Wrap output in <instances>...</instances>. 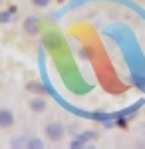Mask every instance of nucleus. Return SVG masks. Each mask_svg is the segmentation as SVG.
<instances>
[{"label": "nucleus", "instance_id": "1", "mask_svg": "<svg viewBox=\"0 0 145 149\" xmlns=\"http://www.w3.org/2000/svg\"><path fill=\"white\" fill-rule=\"evenodd\" d=\"M66 125L62 123V121H48L44 125V137L48 139V141H52V143H60L62 139L66 137Z\"/></svg>", "mask_w": 145, "mask_h": 149}, {"label": "nucleus", "instance_id": "2", "mask_svg": "<svg viewBox=\"0 0 145 149\" xmlns=\"http://www.w3.org/2000/svg\"><path fill=\"white\" fill-rule=\"evenodd\" d=\"M42 20L38 18V16H26L22 20V32L26 36H30V38H36V36L42 34Z\"/></svg>", "mask_w": 145, "mask_h": 149}, {"label": "nucleus", "instance_id": "3", "mask_svg": "<svg viewBox=\"0 0 145 149\" xmlns=\"http://www.w3.org/2000/svg\"><path fill=\"white\" fill-rule=\"evenodd\" d=\"M26 105H28V109H30L32 113H36V115L48 111V100L42 97V95H32V97H28Z\"/></svg>", "mask_w": 145, "mask_h": 149}, {"label": "nucleus", "instance_id": "4", "mask_svg": "<svg viewBox=\"0 0 145 149\" xmlns=\"http://www.w3.org/2000/svg\"><path fill=\"white\" fill-rule=\"evenodd\" d=\"M14 123H16V115H14V111H12L10 107H0V129L6 131V129L14 127Z\"/></svg>", "mask_w": 145, "mask_h": 149}, {"label": "nucleus", "instance_id": "5", "mask_svg": "<svg viewBox=\"0 0 145 149\" xmlns=\"http://www.w3.org/2000/svg\"><path fill=\"white\" fill-rule=\"evenodd\" d=\"M26 141H28L26 135H16V137H10L8 147L10 149H26Z\"/></svg>", "mask_w": 145, "mask_h": 149}, {"label": "nucleus", "instance_id": "6", "mask_svg": "<svg viewBox=\"0 0 145 149\" xmlns=\"http://www.w3.org/2000/svg\"><path fill=\"white\" fill-rule=\"evenodd\" d=\"M26 149H46V139L42 137H28L26 141Z\"/></svg>", "mask_w": 145, "mask_h": 149}, {"label": "nucleus", "instance_id": "7", "mask_svg": "<svg viewBox=\"0 0 145 149\" xmlns=\"http://www.w3.org/2000/svg\"><path fill=\"white\" fill-rule=\"evenodd\" d=\"M14 12H16V8L14 10H2L0 8V24H10L14 20V16H12Z\"/></svg>", "mask_w": 145, "mask_h": 149}, {"label": "nucleus", "instance_id": "8", "mask_svg": "<svg viewBox=\"0 0 145 149\" xmlns=\"http://www.w3.org/2000/svg\"><path fill=\"white\" fill-rule=\"evenodd\" d=\"M52 4V0H30V6L36 8V10H44Z\"/></svg>", "mask_w": 145, "mask_h": 149}, {"label": "nucleus", "instance_id": "9", "mask_svg": "<svg viewBox=\"0 0 145 149\" xmlns=\"http://www.w3.org/2000/svg\"><path fill=\"white\" fill-rule=\"evenodd\" d=\"M141 127H143V133H145V123H143V125H141Z\"/></svg>", "mask_w": 145, "mask_h": 149}, {"label": "nucleus", "instance_id": "10", "mask_svg": "<svg viewBox=\"0 0 145 149\" xmlns=\"http://www.w3.org/2000/svg\"><path fill=\"white\" fill-rule=\"evenodd\" d=\"M2 2H4V0H0V6H2Z\"/></svg>", "mask_w": 145, "mask_h": 149}]
</instances>
